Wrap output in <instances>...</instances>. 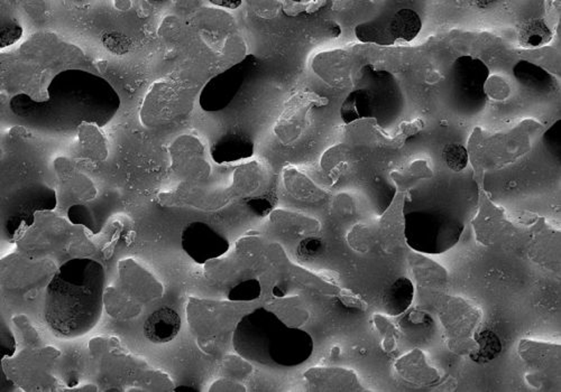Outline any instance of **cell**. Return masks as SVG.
<instances>
[{
  "label": "cell",
  "instance_id": "2",
  "mask_svg": "<svg viewBox=\"0 0 561 392\" xmlns=\"http://www.w3.org/2000/svg\"><path fill=\"white\" fill-rule=\"evenodd\" d=\"M390 28L394 38L406 42L412 41L417 38L421 29L419 15L411 9H402L394 15Z\"/></svg>",
  "mask_w": 561,
  "mask_h": 392
},
{
  "label": "cell",
  "instance_id": "1",
  "mask_svg": "<svg viewBox=\"0 0 561 392\" xmlns=\"http://www.w3.org/2000/svg\"><path fill=\"white\" fill-rule=\"evenodd\" d=\"M181 326V318L174 309L168 307L157 309L145 322V338L152 343H168L177 338Z\"/></svg>",
  "mask_w": 561,
  "mask_h": 392
},
{
  "label": "cell",
  "instance_id": "5",
  "mask_svg": "<svg viewBox=\"0 0 561 392\" xmlns=\"http://www.w3.org/2000/svg\"><path fill=\"white\" fill-rule=\"evenodd\" d=\"M480 352L477 354L478 361H489L494 359L500 353V343L498 336L492 332H484L478 338Z\"/></svg>",
  "mask_w": 561,
  "mask_h": 392
},
{
  "label": "cell",
  "instance_id": "6",
  "mask_svg": "<svg viewBox=\"0 0 561 392\" xmlns=\"http://www.w3.org/2000/svg\"><path fill=\"white\" fill-rule=\"evenodd\" d=\"M214 3L219 5V6L228 7V8L232 9L236 8V7L240 5L239 1H214Z\"/></svg>",
  "mask_w": 561,
  "mask_h": 392
},
{
  "label": "cell",
  "instance_id": "4",
  "mask_svg": "<svg viewBox=\"0 0 561 392\" xmlns=\"http://www.w3.org/2000/svg\"><path fill=\"white\" fill-rule=\"evenodd\" d=\"M443 157L448 168L454 172L463 170L468 163V154L461 145H447L443 150Z\"/></svg>",
  "mask_w": 561,
  "mask_h": 392
},
{
  "label": "cell",
  "instance_id": "3",
  "mask_svg": "<svg viewBox=\"0 0 561 392\" xmlns=\"http://www.w3.org/2000/svg\"><path fill=\"white\" fill-rule=\"evenodd\" d=\"M520 41L524 45L538 47L551 40V32L540 19H531L520 27Z\"/></svg>",
  "mask_w": 561,
  "mask_h": 392
}]
</instances>
